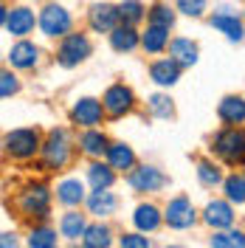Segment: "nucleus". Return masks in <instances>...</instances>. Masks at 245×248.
<instances>
[{
	"mask_svg": "<svg viewBox=\"0 0 245 248\" xmlns=\"http://www.w3.org/2000/svg\"><path fill=\"white\" fill-rule=\"evenodd\" d=\"M214 153L226 161V164H240L245 161V130H240L237 124L226 127L223 133L214 136Z\"/></svg>",
	"mask_w": 245,
	"mask_h": 248,
	"instance_id": "1",
	"label": "nucleus"
},
{
	"mask_svg": "<svg viewBox=\"0 0 245 248\" xmlns=\"http://www.w3.org/2000/svg\"><path fill=\"white\" fill-rule=\"evenodd\" d=\"M91 57V43L85 34H65L60 43V51H57V60H60L62 68H74L79 62H85Z\"/></svg>",
	"mask_w": 245,
	"mask_h": 248,
	"instance_id": "2",
	"label": "nucleus"
},
{
	"mask_svg": "<svg viewBox=\"0 0 245 248\" xmlns=\"http://www.w3.org/2000/svg\"><path fill=\"white\" fill-rule=\"evenodd\" d=\"M43 158H46L48 167L60 170L68 164L71 158V144H68V133L65 130H51L48 133V141L43 144Z\"/></svg>",
	"mask_w": 245,
	"mask_h": 248,
	"instance_id": "3",
	"label": "nucleus"
},
{
	"mask_svg": "<svg viewBox=\"0 0 245 248\" xmlns=\"http://www.w3.org/2000/svg\"><path fill=\"white\" fill-rule=\"evenodd\" d=\"M3 144H6V153L12 158H31L37 150H43L40 147V136L34 130H12Z\"/></svg>",
	"mask_w": 245,
	"mask_h": 248,
	"instance_id": "4",
	"label": "nucleus"
},
{
	"mask_svg": "<svg viewBox=\"0 0 245 248\" xmlns=\"http://www.w3.org/2000/svg\"><path fill=\"white\" fill-rule=\"evenodd\" d=\"M105 113L113 116V119H122L124 113L133 110V91L127 85H110L105 91Z\"/></svg>",
	"mask_w": 245,
	"mask_h": 248,
	"instance_id": "5",
	"label": "nucleus"
},
{
	"mask_svg": "<svg viewBox=\"0 0 245 248\" xmlns=\"http://www.w3.org/2000/svg\"><path fill=\"white\" fill-rule=\"evenodd\" d=\"M40 29L46 37H65L71 31V15L62 6H48L40 15Z\"/></svg>",
	"mask_w": 245,
	"mask_h": 248,
	"instance_id": "6",
	"label": "nucleus"
},
{
	"mask_svg": "<svg viewBox=\"0 0 245 248\" xmlns=\"http://www.w3.org/2000/svg\"><path fill=\"white\" fill-rule=\"evenodd\" d=\"M172 229H189L192 223H195V206L192 201L186 198V195H178V198H172L167 203V215H164Z\"/></svg>",
	"mask_w": 245,
	"mask_h": 248,
	"instance_id": "7",
	"label": "nucleus"
},
{
	"mask_svg": "<svg viewBox=\"0 0 245 248\" xmlns=\"http://www.w3.org/2000/svg\"><path fill=\"white\" fill-rule=\"evenodd\" d=\"M102 113H105V102H96L91 96H85L74 105L71 119H74V124H82V127H96L102 122Z\"/></svg>",
	"mask_w": 245,
	"mask_h": 248,
	"instance_id": "8",
	"label": "nucleus"
},
{
	"mask_svg": "<svg viewBox=\"0 0 245 248\" xmlns=\"http://www.w3.org/2000/svg\"><path fill=\"white\" fill-rule=\"evenodd\" d=\"M130 186L136 189V192H155V189H161V186L167 184V178H164V172L155 170V167H138V170L130 172Z\"/></svg>",
	"mask_w": 245,
	"mask_h": 248,
	"instance_id": "9",
	"label": "nucleus"
},
{
	"mask_svg": "<svg viewBox=\"0 0 245 248\" xmlns=\"http://www.w3.org/2000/svg\"><path fill=\"white\" fill-rule=\"evenodd\" d=\"M20 209H23L26 215L46 217V212H48V189L46 186H31V189H26L23 198H20Z\"/></svg>",
	"mask_w": 245,
	"mask_h": 248,
	"instance_id": "10",
	"label": "nucleus"
},
{
	"mask_svg": "<svg viewBox=\"0 0 245 248\" xmlns=\"http://www.w3.org/2000/svg\"><path fill=\"white\" fill-rule=\"evenodd\" d=\"M181 62H175L172 57L169 60H158L153 62V68H150V77H153L155 85H164V88H169V85H175L178 79H181Z\"/></svg>",
	"mask_w": 245,
	"mask_h": 248,
	"instance_id": "11",
	"label": "nucleus"
},
{
	"mask_svg": "<svg viewBox=\"0 0 245 248\" xmlns=\"http://www.w3.org/2000/svg\"><path fill=\"white\" fill-rule=\"evenodd\" d=\"M203 220L212 226V229H229L231 223H234V212H231V201H212L209 206H206V215H203Z\"/></svg>",
	"mask_w": 245,
	"mask_h": 248,
	"instance_id": "12",
	"label": "nucleus"
},
{
	"mask_svg": "<svg viewBox=\"0 0 245 248\" xmlns=\"http://www.w3.org/2000/svg\"><path fill=\"white\" fill-rule=\"evenodd\" d=\"M37 57H40V48L34 46V43H17V46H12V51H9V62L15 65V68H20V71H29V68H34L37 65Z\"/></svg>",
	"mask_w": 245,
	"mask_h": 248,
	"instance_id": "13",
	"label": "nucleus"
},
{
	"mask_svg": "<svg viewBox=\"0 0 245 248\" xmlns=\"http://www.w3.org/2000/svg\"><path fill=\"white\" fill-rule=\"evenodd\" d=\"M119 20H122L119 17V9H113L107 3H96L91 9V26L96 31H113Z\"/></svg>",
	"mask_w": 245,
	"mask_h": 248,
	"instance_id": "14",
	"label": "nucleus"
},
{
	"mask_svg": "<svg viewBox=\"0 0 245 248\" xmlns=\"http://www.w3.org/2000/svg\"><path fill=\"white\" fill-rule=\"evenodd\" d=\"M217 116H220V122H226V124H243L245 122V99L226 96L220 102V108H217Z\"/></svg>",
	"mask_w": 245,
	"mask_h": 248,
	"instance_id": "15",
	"label": "nucleus"
},
{
	"mask_svg": "<svg viewBox=\"0 0 245 248\" xmlns=\"http://www.w3.org/2000/svg\"><path fill=\"white\" fill-rule=\"evenodd\" d=\"M6 31L9 34H15V37H23V34H29L31 29H34V12L31 9H12V15L6 17Z\"/></svg>",
	"mask_w": 245,
	"mask_h": 248,
	"instance_id": "16",
	"label": "nucleus"
},
{
	"mask_svg": "<svg viewBox=\"0 0 245 248\" xmlns=\"http://www.w3.org/2000/svg\"><path fill=\"white\" fill-rule=\"evenodd\" d=\"M169 57L175 62H181L184 68H189V65L198 62V46L192 40H186V37H178V40L169 43Z\"/></svg>",
	"mask_w": 245,
	"mask_h": 248,
	"instance_id": "17",
	"label": "nucleus"
},
{
	"mask_svg": "<svg viewBox=\"0 0 245 248\" xmlns=\"http://www.w3.org/2000/svg\"><path fill=\"white\" fill-rule=\"evenodd\" d=\"M141 43V37L136 34V29L133 26H116V29L110 31V46H113V51H133V48Z\"/></svg>",
	"mask_w": 245,
	"mask_h": 248,
	"instance_id": "18",
	"label": "nucleus"
},
{
	"mask_svg": "<svg viewBox=\"0 0 245 248\" xmlns=\"http://www.w3.org/2000/svg\"><path fill=\"white\" fill-rule=\"evenodd\" d=\"M169 43V29L167 26H155L150 23V29L144 31V37H141V46L147 54H158V51H164Z\"/></svg>",
	"mask_w": 245,
	"mask_h": 248,
	"instance_id": "19",
	"label": "nucleus"
},
{
	"mask_svg": "<svg viewBox=\"0 0 245 248\" xmlns=\"http://www.w3.org/2000/svg\"><path fill=\"white\" fill-rule=\"evenodd\" d=\"M116 206H119V201H116V195H110L107 189H99V192H93L91 198H88V209H91V215H96V217L113 215Z\"/></svg>",
	"mask_w": 245,
	"mask_h": 248,
	"instance_id": "20",
	"label": "nucleus"
},
{
	"mask_svg": "<svg viewBox=\"0 0 245 248\" xmlns=\"http://www.w3.org/2000/svg\"><path fill=\"white\" fill-rule=\"evenodd\" d=\"M133 223H136L138 232H155L161 226V212L153 203H141L136 209V215H133Z\"/></svg>",
	"mask_w": 245,
	"mask_h": 248,
	"instance_id": "21",
	"label": "nucleus"
},
{
	"mask_svg": "<svg viewBox=\"0 0 245 248\" xmlns=\"http://www.w3.org/2000/svg\"><path fill=\"white\" fill-rule=\"evenodd\" d=\"M107 164L113 170H133L136 167V153L127 144H110L107 147Z\"/></svg>",
	"mask_w": 245,
	"mask_h": 248,
	"instance_id": "22",
	"label": "nucleus"
},
{
	"mask_svg": "<svg viewBox=\"0 0 245 248\" xmlns=\"http://www.w3.org/2000/svg\"><path fill=\"white\" fill-rule=\"evenodd\" d=\"M57 198H60V203H65V206H79V203L85 201V186H82V181H77V178H68V181H62V184L57 186Z\"/></svg>",
	"mask_w": 245,
	"mask_h": 248,
	"instance_id": "23",
	"label": "nucleus"
},
{
	"mask_svg": "<svg viewBox=\"0 0 245 248\" xmlns=\"http://www.w3.org/2000/svg\"><path fill=\"white\" fill-rule=\"evenodd\" d=\"M79 147H82V153L93 155V158H99V155H107V147L110 141L105 139V133H99V130H88L82 139H79Z\"/></svg>",
	"mask_w": 245,
	"mask_h": 248,
	"instance_id": "24",
	"label": "nucleus"
},
{
	"mask_svg": "<svg viewBox=\"0 0 245 248\" xmlns=\"http://www.w3.org/2000/svg\"><path fill=\"white\" fill-rule=\"evenodd\" d=\"M212 26L223 31V34L229 37L231 43H240V40L245 37L243 23H240V20H237L234 15H214V17H212Z\"/></svg>",
	"mask_w": 245,
	"mask_h": 248,
	"instance_id": "25",
	"label": "nucleus"
},
{
	"mask_svg": "<svg viewBox=\"0 0 245 248\" xmlns=\"http://www.w3.org/2000/svg\"><path fill=\"white\" fill-rule=\"evenodd\" d=\"M88 181H91V189L93 192H99V189H110L113 181H116V172L113 167H105V164H91L88 167Z\"/></svg>",
	"mask_w": 245,
	"mask_h": 248,
	"instance_id": "26",
	"label": "nucleus"
},
{
	"mask_svg": "<svg viewBox=\"0 0 245 248\" xmlns=\"http://www.w3.org/2000/svg\"><path fill=\"white\" fill-rule=\"evenodd\" d=\"M60 232L65 240H79V237H85L88 232V223H85V217L77 215V212H68V215L60 220Z\"/></svg>",
	"mask_w": 245,
	"mask_h": 248,
	"instance_id": "27",
	"label": "nucleus"
},
{
	"mask_svg": "<svg viewBox=\"0 0 245 248\" xmlns=\"http://www.w3.org/2000/svg\"><path fill=\"white\" fill-rule=\"evenodd\" d=\"M82 243L88 248H107L110 246V229L107 226H102V223H96V226H88V232L82 237Z\"/></svg>",
	"mask_w": 245,
	"mask_h": 248,
	"instance_id": "28",
	"label": "nucleus"
},
{
	"mask_svg": "<svg viewBox=\"0 0 245 248\" xmlns=\"http://www.w3.org/2000/svg\"><path fill=\"white\" fill-rule=\"evenodd\" d=\"M223 189H226V198L237 206L245 203V175H229L223 181Z\"/></svg>",
	"mask_w": 245,
	"mask_h": 248,
	"instance_id": "29",
	"label": "nucleus"
},
{
	"mask_svg": "<svg viewBox=\"0 0 245 248\" xmlns=\"http://www.w3.org/2000/svg\"><path fill=\"white\" fill-rule=\"evenodd\" d=\"M119 17H122V23H127V26H136V23L144 20V6L138 0H124L122 6H119Z\"/></svg>",
	"mask_w": 245,
	"mask_h": 248,
	"instance_id": "30",
	"label": "nucleus"
},
{
	"mask_svg": "<svg viewBox=\"0 0 245 248\" xmlns=\"http://www.w3.org/2000/svg\"><path fill=\"white\" fill-rule=\"evenodd\" d=\"M212 246L217 248H245V234L243 232H220L212 237Z\"/></svg>",
	"mask_w": 245,
	"mask_h": 248,
	"instance_id": "31",
	"label": "nucleus"
},
{
	"mask_svg": "<svg viewBox=\"0 0 245 248\" xmlns=\"http://www.w3.org/2000/svg\"><path fill=\"white\" fill-rule=\"evenodd\" d=\"M29 246L31 248H54L57 246V232H51V229H34L29 234Z\"/></svg>",
	"mask_w": 245,
	"mask_h": 248,
	"instance_id": "32",
	"label": "nucleus"
},
{
	"mask_svg": "<svg viewBox=\"0 0 245 248\" xmlns=\"http://www.w3.org/2000/svg\"><path fill=\"white\" fill-rule=\"evenodd\" d=\"M150 110H153V116H158V119H169V116L175 113L172 99H169V96H161V93L150 96Z\"/></svg>",
	"mask_w": 245,
	"mask_h": 248,
	"instance_id": "33",
	"label": "nucleus"
},
{
	"mask_svg": "<svg viewBox=\"0 0 245 248\" xmlns=\"http://www.w3.org/2000/svg\"><path fill=\"white\" fill-rule=\"evenodd\" d=\"M198 178L203 186H217L220 181H223V175H220V170H217L214 164H209V161H203L198 167Z\"/></svg>",
	"mask_w": 245,
	"mask_h": 248,
	"instance_id": "34",
	"label": "nucleus"
},
{
	"mask_svg": "<svg viewBox=\"0 0 245 248\" xmlns=\"http://www.w3.org/2000/svg\"><path fill=\"white\" fill-rule=\"evenodd\" d=\"M150 23L172 29V26H175V12H172L169 6H153V12H150Z\"/></svg>",
	"mask_w": 245,
	"mask_h": 248,
	"instance_id": "35",
	"label": "nucleus"
},
{
	"mask_svg": "<svg viewBox=\"0 0 245 248\" xmlns=\"http://www.w3.org/2000/svg\"><path fill=\"white\" fill-rule=\"evenodd\" d=\"M178 12L189 17H200L206 12V0H178Z\"/></svg>",
	"mask_w": 245,
	"mask_h": 248,
	"instance_id": "36",
	"label": "nucleus"
},
{
	"mask_svg": "<svg viewBox=\"0 0 245 248\" xmlns=\"http://www.w3.org/2000/svg\"><path fill=\"white\" fill-rule=\"evenodd\" d=\"M15 93H17V77L12 71H3V74H0V96L9 99V96H15Z\"/></svg>",
	"mask_w": 245,
	"mask_h": 248,
	"instance_id": "37",
	"label": "nucleus"
},
{
	"mask_svg": "<svg viewBox=\"0 0 245 248\" xmlns=\"http://www.w3.org/2000/svg\"><path fill=\"white\" fill-rule=\"evenodd\" d=\"M119 243H122V248H147L150 246V240L141 237V234H124Z\"/></svg>",
	"mask_w": 245,
	"mask_h": 248,
	"instance_id": "38",
	"label": "nucleus"
},
{
	"mask_svg": "<svg viewBox=\"0 0 245 248\" xmlns=\"http://www.w3.org/2000/svg\"><path fill=\"white\" fill-rule=\"evenodd\" d=\"M17 240H15V234H3V248H9V246H15Z\"/></svg>",
	"mask_w": 245,
	"mask_h": 248,
	"instance_id": "39",
	"label": "nucleus"
}]
</instances>
